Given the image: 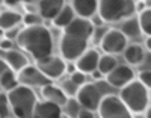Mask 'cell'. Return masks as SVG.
<instances>
[{"mask_svg":"<svg viewBox=\"0 0 151 118\" xmlns=\"http://www.w3.org/2000/svg\"><path fill=\"white\" fill-rule=\"evenodd\" d=\"M94 26L89 20L76 17L62 30L59 38V56L65 62H74L91 43Z\"/></svg>","mask_w":151,"mask_h":118,"instance_id":"cell-1","label":"cell"},{"mask_svg":"<svg viewBox=\"0 0 151 118\" xmlns=\"http://www.w3.org/2000/svg\"><path fill=\"white\" fill-rule=\"evenodd\" d=\"M17 46L30 55L36 62L42 61L53 55V35L48 28L44 24L32 26V28H23L17 36Z\"/></svg>","mask_w":151,"mask_h":118,"instance_id":"cell-2","label":"cell"},{"mask_svg":"<svg viewBox=\"0 0 151 118\" xmlns=\"http://www.w3.org/2000/svg\"><path fill=\"white\" fill-rule=\"evenodd\" d=\"M11 114L15 118H32L35 104L38 103L36 93L24 85H17L14 89H11L6 93Z\"/></svg>","mask_w":151,"mask_h":118,"instance_id":"cell-3","label":"cell"},{"mask_svg":"<svg viewBox=\"0 0 151 118\" xmlns=\"http://www.w3.org/2000/svg\"><path fill=\"white\" fill-rule=\"evenodd\" d=\"M118 97L133 115L142 114L150 106V89L136 79L119 89Z\"/></svg>","mask_w":151,"mask_h":118,"instance_id":"cell-4","label":"cell"},{"mask_svg":"<svg viewBox=\"0 0 151 118\" xmlns=\"http://www.w3.org/2000/svg\"><path fill=\"white\" fill-rule=\"evenodd\" d=\"M134 0H98L97 15L103 23H116L124 18L132 17L134 8Z\"/></svg>","mask_w":151,"mask_h":118,"instance_id":"cell-5","label":"cell"},{"mask_svg":"<svg viewBox=\"0 0 151 118\" xmlns=\"http://www.w3.org/2000/svg\"><path fill=\"white\" fill-rule=\"evenodd\" d=\"M97 112L100 118H133V114L125 108V104L116 94H106L100 101Z\"/></svg>","mask_w":151,"mask_h":118,"instance_id":"cell-6","label":"cell"},{"mask_svg":"<svg viewBox=\"0 0 151 118\" xmlns=\"http://www.w3.org/2000/svg\"><path fill=\"white\" fill-rule=\"evenodd\" d=\"M103 91L100 88V85L97 82H88L85 85H82L76 94V100L79 101L82 109H88V111H97L100 101L103 98Z\"/></svg>","mask_w":151,"mask_h":118,"instance_id":"cell-7","label":"cell"},{"mask_svg":"<svg viewBox=\"0 0 151 118\" xmlns=\"http://www.w3.org/2000/svg\"><path fill=\"white\" fill-rule=\"evenodd\" d=\"M127 44H129V39L118 29H107L104 36L101 38V41H100V46H101L104 55H112V56L122 53Z\"/></svg>","mask_w":151,"mask_h":118,"instance_id":"cell-8","label":"cell"},{"mask_svg":"<svg viewBox=\"0 0 151 118\" xmlns=\"http://www.w3.org/2000/svg\"><path fill=\"white\" fill-rule=\"evenodd\" d=\"M35 65H36V68L40 70L50 82H52V80H59V79L64 77L67 62L60 56L52 55V56H48V58H45L42 61H38Z\"/></svg>","mask_w":151,"mask_h":118,"instance_id":"cell-9","label":"cell"},{"mask_svg":"<svg viewBox=\"0 0 151 118\" xmlns=\"http://www.w3.org/2000/svg\"><path fill=\"white\" fill-rule=\"evenodd\" d=\"M106 83L112 88L121 89L122 86H125L127 83H130L132 80L136 79V73L134 70L127 64H118L115 68H113L110 73H107L104 76Z\"/></svg>","mask_w":151,"mask_h":118,"instance_id":"cell-10","label":"cell"},{"mask_svg":"<svg viewBox=\"0 0 151 118\" xmlns=\"http://www.w3.org/2000/svg\"><path fill=\"white\" fill-rule=\"evenodd\" d=\"M17 76V82L20 85L29 86V88H41L47 83H50L48 79L36 68V65H30L27 64L24 68H21L18 73H15Z\"/></svg>","mask_w":151,"mask_h":118,"instance_id":"cell-11","label":"cell"},{"mask_svg":"<svg viewBox=\"0 0 151 118\" xmlns=\"http://www.w3.org/2000/svg\"><path fill=\"white\" fill-rule=\"evenodd\" d=\"M98 59H100V53L95 49H86L83 53L74 61L76 70L82 71L83 74L89 76L92 71L97 70L98 67Z\"/></svg>","mask_w":151,"mask_h":118,"instance_id":"cell-12","label":"cell"},{"mask_svg":"<svg viewBox=\"0 0 151 118\" xmlns=\"http://www.w3.org/2000/svg\"><path fill=\"white\" fill-rule=\"evenodd\" d=\"M71 9L74 11L76 17L89 20L97 14L98 0H71Z\"/></svg>","mask_w":151,"mask_h":118,"instance_id":"cell-13","label":"cell"},{"mask_svg":"<svg viewBox=\"0 0 151 118\" xmlns=\"http://www.w3.org/2000/svg\"><path fill=\"white\" fill-rule=\"evenodd\" d=\"M65 0H38V14L42 20H53L58 12L64 8Z\"/></svg>","mask_w":151,"mask_h":118,"instance_id":"cell-14","label":"cell"},{"mask_svg":"<svg viewBox=\"0 0 151 118\" xmlns=\"http://www.w3.org/2000/svg\"><path fill=\"white\" fill-rule=\"evenodd\" d=\"M60 117H62V108L45 100L41 101L38 100L32 115V118H60Z\"/></svg>","mask_w":151,"mask_h":118,"instance_id":"cell-15","label":"cell"},{"mask_svg":"<svg viewBox=\"0 0 151 118\" xmlns=\"http://www.w3.org/2000/svg\"><path fill=\"white\" fill-rule=\"evenodd\" d=\"M40 89H41L42 100L50 101V103H55V104H58V106H60V108L64 106L67 98H68L64 93H62V89L59 88V85H55L53 82H50V83L41 86Z\"/></svg>","mask_w":151,"mask_h":118,"instance_id":"cell-16","label":"cell"},{"mask_svg":"<svg viewBox=\"0 0 151 118\" xmlns=\"http://www.w3.org/2000/svg\"><path fill=\"white\" fill-rule=\"evenodd\" d=\"M3 61H5V64H6V67H8L9 70H12L14 73H18L21 68H24V67L29 64L27 56L24 55L21 50H15V49L6 51Z\"/></svg>","mask_w":151,"mask_h":118,"instance_id":"cell-17","label":"cell"},{"mask_svg":"<svg viewBox=\"0 0 151 118\" xmlns=\"http://www.w3.org/2000/svg\"><path fill=\"white\" fill-rule=\"evenodd\" d=\"M148 51L141 46V44H127V47L124 49L122 55H124V61L127 62V65L130 67H137L145 58V55Z\"/></svg>","mask_w":151,"mask_h":118,"instance_id":"cell-18","label":"cell"},{"mask_svg":"<svg viewBox=\"0 0 151 118\" xmlns=\"http://www.w3.org/2000/svg\"><path fill=\"white\" fill-rule=\"evenodd\" d=\"M127 39H134V38H139L142 36L141 33V29H139V23H137V18L136 17H127L124 18L119 24V29H118Z\"/></svg>","mask_w":151,"mask_h":118,"instance_id":"cell-19","label":"cell"},{"mask_svg":"<svg viewBox=\"0 0 151 118\" xmlns=\"http://www.w3.org/2000/svg\"><path fill=\"white\" fill-rule=\"evenodd\" d=\"M21 23V14L14 9L0 11V29L9 30L12 28H17Z\"/></svg>","mask_w":151,"mask_h":118,"instance_id":"cell-20","label":"cell"},{"mask_svg":"<svg viewBox=\"0 0 151 118\" xmlns=\"http://www.w3.org/2000/svg\"><path fill=\"white\" fill-rule=\"evenodd\" d=\"M74 18H76V14H74V11L71 9V6L70 5H64V8L58 12L56 17L52 21H53V24L56 26L58 29H65Z\"/></svg>","mask_w":151,"mask_h":118,"instance_id":"cell-21","label":"cell"},{"mask_svg":"<svg viewBox=\"0 0 151 118\" xmlns=\"http://www.w3.org/2000/svg\"><path fill=\"white\" fill-rule=\"evenodd\" d=\"M17 85H18V82H17L15 73L12 71V70H9V68H6V70L2 73V76H0V91L8 93V91L14 89Z\"/></svg>","mask_w":151,"mask_h":118,"instance_id":"cell-22","label":"cell"},{"mask_svg":"<svg viewBox=\"0 0 151 118\" xmlns=\"http://www.w3.org/2000/svg\"><path fill=\"white\" fill-rule=\"evenodd\" d=\"M116 65H118V59L115 56H112V55H103V56H100V59H98L97 70L101 73L103 76H106L107 73H110L113 68H115Z\"/></svg>","mask_w":151,"mask_h":118,"instance_id":"cell-23","label":"cell"},{"mask_svg":"<svg viewBox=\"0 0 151 118\" xmlns=\"http://www.w3.org/2000/svg\"><path fill=\"white\" fill-rule=\"evenodd\" d=\"M136 18H137V23H139L141 33L145 36H150V33H151V9L139 11V15Z\"/></svg>","mask_w":151,"mask_h":118,"instance_id":"cell-24","label":"cell"},{"mask_svg":"<svg viewBox=\"0 0 151 118\" xmlns=\"http://www.w3.org/2000/svg\"><path fill=\"white\" fill-rule=\"evenodd\" d=\"M80 109L82 108H80L79 101L74 97H70V98H67L64 106H62V114H65L68 118H77V114L80 112Z\"/></svg>","mask_w":151,"mask_h":118,"instance_id":"cell-25","label":"cell"},{"mask_svg":"<svg viewBox=\"0 0 151 118\" xmlns=\"http://www.w3.org/2000/svg\"><path fill=\"white\" fill-rule=\"evenodd\" d=\"M59 88L62 89V93H64L68 98H70V97H76V94H77V91H79V86L74 85L68 77H67V79H60Z\"/></svg>","mask_w":151,"mask_h":118,"instance_id":"cell-26","label":"cell"},{"mask_svg":"<svg viewBox=\"0 0 151 118\" xmlns=\"http://www.w3.org/2000/svg\"><path fill=\"white\" fill-rule=\"evenodd\" d=\"M21 23L24 24V28H32V26L42 24V18L40 14H24L21 15Z\"/></svg>","mask_w":151,"mask_h":118,"instance_id":"cell-27","label":"cell"},{"mask_svg":"<svg viewBox=\"0 0 151 118\" xmlns=\"http://www.w3.org/2000/svg\"><path fill=\"white\" fill-rule=\"evenodd\" d=\"M11 117V108L6 93L0 91V118H9Z\"/></svg>","mask_w":151,"mask_h":118,"instance_id":"cell-28","label":"cell"},{"mask_svg":"<svg viewBox=\"0 0 151 118\" xmlns=\"http://www.w3.org/2000/svg\"><path fill=\"white\" fill-rule=\"evenodd\" d=\"M68 79L74 83V85H77L79 88L82 86V85H85V83H88V76L86 74H83L82 71H79V70H76L74 73H71L70 76H68Z\"/></svg>","mask_w":151,"mask_h":118,"instance_id":"cell-29","label":"cell"},{"mask_svg":"<svg viewBox=\"0 0 151 118\" xmlns=\"http://www.w3.org/2000/svg\"><path fill=\"white\" fill-rule=\"evenodd\" d=\"M137 82H141L145 88H151V71L150 70H142V71H137Z\"/></svg>","mask_w":151,"mask_h":118,"instance_id":"cell-30","label":"cell"},{"mask_svg":"<svg viewBox=\"0 0 151 118\" xmlns=\"http://www.w3.org/2000/svg\"><path fill=\"white\" fill-rule=\"evenodd\" d=\"M14 46H15V43L11 41V39H6V38L0 39V50H2L3 53H6V51H9V50H12V49H15Z\"/></svg>","mask_w":151,"mask_h":118,"instance_id":"cell-31","label":"cell"},{"mask_svg":"<svg viewBox=\"0 0 151 118\" xmlns=\"http://www.w3.org/2000/svg\"><path fill=\"white\" fill-rule=\"evenodd\" d=\"M20 28L17 26V28H12V29H9V30H5V35H3V38H6V39H11V41H15L17 39V36H18V33H20Z\"/></svg>","mask_w":151,"mask_h":118,"instance_id":"cell-32","label":"cell"},{"mask_svg":"<svg viewBox=\"0 0 151 118\" xmlns=\"http://www.w3.org/2000/svg\"><path fill=\"white\" fill-rule=\"evenodd\" d=\"M77 118H95V112L88 111V109H80V112L77 114Z\"/></svg>","mask_w":151,"mask_h":118,"instance_id":"cell-33","label":"cell"},{"mask_svg":"<svg viewBox=\"0 0 151 118\" xmlns=\"http://www.w3.org/2000/svg\"><path fill=\"white\" fill-rule=\"evenodd\" d=\"M3 3L9 8H15V6L21 5V0H3Z\"/></svg>","mask_w":151,"mask_h":118,"instance_id":"cell-34","label":"cell"},{"mask_svg":"<svg viewBox=\"0 0 151 118\" xmlns=\"http://www.w3.org/2000/svg\"><path fill=\"white\" fill-rule=\"evenodd\" d=\"M89 76H91V77L94 79V80H100V79H101V77H104V76H103L101 73H100L98 70H95V71H92V73H91Z\"/></svg>","mask_w":151,"mask_h":118,"instance_id":"cell-35","label":"cell"},{"mask_svg":"<svg viewBox=\"0 0 151 118\" xmlns=\"http://www.w3.org/2000/svg\"><path fill=\"white\" fill-rule=\"evenodd\" d=\"M8 67H6V64H5V61L2 59V58H0V76H2V73L6 70Z\"/></svg>","mask_w":151,"mask_h":118,"instance_id":"cell-36","label":"cell"},{"mask_svg":"<svg viewBox=\"0 0 151 118\" xmlns=\"http://www.w3.org/2000/svg\"><path fill=\"white\" fill-rule=\"evenodd\" d=\"M38 0H21V3H36Z\"/></svg>","mask_w":151,"mask_h":118,"instance_id":"cell-37","label":"cell"},{"mask_svg":"<svg viewBox=\"0 0 151 118\" xmlns=\"http://www.w3.org/2000/svg\"><path fill=\"white\" fill-rule=\"evenodd\" d=\"M3 35H5V30H3V29H0V39L3 38Z\"/></svg>","mask_w":151,"mask_h":118,"instance_id":"cell-38","label":"cell"},{"mask_svg":"<svg viewBox=\"0 0 151 118\" xmlns=\"http://www.w3.org/2000/svg\"><path fill=\"white\" fill-rule=\"evenodd\" d=\"M60 118H68V117H67L65 114H62V117H60Z\"/></svg>","mask_w":151,"mask_h":118,"instance_id":"cell-39","label":"cell"},{"mask_svg":"<svg viewBox=\"0 0 151 118\" xmlns=\"http://www.w3.org/2000/svg\"><path fill=\"white\" fill-rule=\"evenodd\" d=\"M2 3H3V0H0V5H2Z\"/></svg>","mask_w":151,"mask_h":118,"instance_id":"cell-40","label":"cell"},{"mask_svg":"<svg viewBox=\"0 0 151 118\" xmlns=\"http://www.w3.org/2000/svg\"><path fill=\"white\" fill-rule=\"evenodd\" d=\"M9 118H12V117H9ZM14 118H15V117H14Z\"/></svg>","mask_w":151,"mask_h":118,"instance_id":"cell-41","label":"cell"}]
</instances>
